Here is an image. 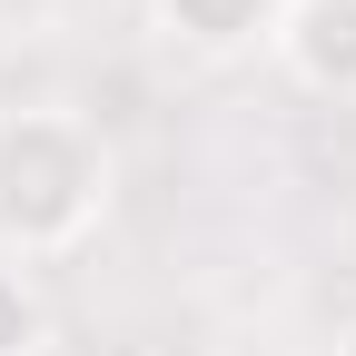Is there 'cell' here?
Segmentation results:
<instances>
[{
	"instance_id": "1",
	"label": "cell",
	"mask_w": 356,
	"mask_h": 356,
	"mask_svg": "<svg viewBox=\"0 0 356 356\" xmlns=\"http://www.w3.org/2000/svg\"><path fill=\"white\" fill-rule=\"evenodd\" d=\"M119 208V149L70 99H10L0 109V257L50 267L79 257Z\"/></svg>"
},
{
	"instance_id": "5",
	"label": "cell",
	"mask_w": 356,
	"mask_h": 356,
	"mask_svg": "<svg viewBox=\"0 0 356 356\" xmlns=\"http://www.w3.org/2000/svg\"><path fill=\"white\" fill-rule=\"evenodd\" d=\"M327 356H356V317H346V327H337V337H327Z\"/></svg>"
},
{
	"instance_id": "3",
	"label": "cell",
	"mask_w": 356,
	"mask_h": 356,
	"mask_svg": "<svg viewBox=\"0 0 356 356\" xmlns=\"http://www.w3.org/2000/svg\"><path fill=\"white\" fill-rule=\"evenodd\" d=\"M267 30H277V0H149V40L188 70H228L257 60Z\"/></svg>"
},
{
	"instance_id": "4",
	"label": "cell",
	"mask_w": 356,
	"mask_h": 356,
	"mask_svg": "<svg viewBox=\"0 0 356 356\" xmlns=\"http://www.w3.org/2000/svg\"><path fill=\"white\" fill-rule=\"evenodd\" d=\"M40 346H50V307H40L30 267L0 257V356H40Z\"/></svg>"
},
{
	"instance_id": "2",
	"label": "cell",
	"mask_w": 356,
	"mask_h": 356,
	"mask_svg": "<svg viewBox=\"0 0 356 356\" xmlns=\"http://www.w3.org/2000/svg\"><path fill=\"white\" fill-rule=\"evenodd\" d=\"M267 60L307 99H356V0H277Z\"/></svg>"
}]
</instances>
